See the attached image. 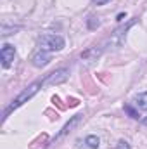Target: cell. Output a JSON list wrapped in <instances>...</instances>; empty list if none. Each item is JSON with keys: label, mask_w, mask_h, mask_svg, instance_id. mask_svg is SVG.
Masks as SVG:
<instances>
[{"label": "cell", "mask_w": 147, "mask_h": 149, "mask_svg": "<svg viewBox=\"0 0 147 149\" xmlns=\"http://www.w3.org/2000/svg\"><path fill=\"white\" fill-rule=\"evenodd\" d=\"M125 17H126V14H123V12H121V14H118V21H123Z\"/></svg>", "instance_id": "cell-16"}, {"label": "cell", "mask_w": 147, "mask_h": 149, "mask_svg": "<svg viewBox=\"0 0 147 149\" xmlns=\"http://www.w3.org/2000/svg\"><path fill=\"white\" fill-rule=\"evenodd\" d=\"M144 125L147 127V118H144Z\"/></svg>", "instance_id": "cell-17"}, {"label": "cell", "mask_w": 147, "mask_h": 149, "mask_svg": "<svg viewBox=\"0 0 147 149\" xmlns=\"http://www.w3.org/2000/svg\"><path fill=\"white\" fill-rule=\"evenodd\" d=\"M85 144H87L88 149H97L99 146H101V141H99L97 135H88V137L85 139Z\"/></svg>", "instance_id": "cell-10"}, {"label": "cell", "mask_w": 147, "mask_h": 149, "mask_svg": "<svg viewBox=\"0 0 147 149\" xmlns=\"http://www.w3.org/2000/svg\"><path fill=\"white\" fill-rule=\"evenodd\" d=\"M102 47H88L87 50H83L81 52V59H85V61H95L101 54H102Z\"/></svg>", "instance_id": "cell-8"}, {"label": "cell", "mask_w": 147, "mask_h": 149, "mask_svg": "<svg viewBox=\"0 0 147 149\" xmlns=\"http://www.w3.org/2000/svg\"><path fill=\"white\" fill-rule=\"evenodd\" d=\"M107 2H111V0H94L95 5H104V3H107Z\"/></svg>", "instance_id": "cell-15"}, {"label": "cell", "mask_w": 147, "mask_h": 149, "mask_svg": "<svg viewBox=\"0 0 147 149\" xmlns=\"http://www.w3.org/2000/svg\"><path fill=\"white\" fill-rule=\"evenodd\" d=\"M68 78H69V70H68V68H59V70L49 73L43 78V85H45V87H47V85H61V83H64Z\"/></svg>", "instance_id": "cell-4"}, {"label": "cell", "mask_w": 147, "mask_h": 149, "mask_svg": "<svg viewBox=\"0 0 147 149\" xmlns=\"http://www.w3.org/2000/svg\"><path fill=\"white\" fill-rule=\"evenodd\" d=\"M50 63V54L47 52V50H37L33 56H31V64L33 66H37V68H43V66H47Z\"/></svg>", "instance_id": "cell-6"}, {"label": "cell", "mask_w": 147, "mask_h": 149, "mask_svg": "<svg viewBox=\"0 0 147 149\" xmlns=\"http://www.w3.org/2000/svg\"><path fill=\"white\" fill-rule=\"evenodd\" d=\"M135 106H137L139 109L147 111V92H142V94H139V95L135 97Z\"/></svg>", "instance_id": "cell-9"}, {"label": "cell", "mask_w": 147, "mask_h": 149, "mask_svg": "<svg viewBox=\"0 0 147 149\" xmlns=\"http://www.w3.org/2000/svg\"><path fill=\"white\" fill-rule=\"evenodd\" d=\"M14 57H16V49H14V45H10V43H3L2 49H0L2 66H3V68H9V66L12 64Z\"/></svg>", "instance_id": "cell-5"}, {"label": "cell", "mask_w": 147, "mask_h": 149, "mask_svg": "<svg viewBox=\"0 0 147 149\" xmlns=\"http://www.w3.org/2000/svg\"><path fill=\"white\" fill-rule=\"evenodd\" d=\"M80 120H81V114H76V116H73V118H71V120H69V121H68V123L62 127V128H61V132L55 135V141H59V139H62L64 135H68V134L73 130L74 127L80 123Z\"/></svg>", "instance_id": "cell-7"}, {"label": "cell", "mask_w": 147, "mask_h": 149, "mask_svg": "<svg viewBox=\"0 0 147 149\" xmlns=\"http://www.w3.org/2000/svg\"><path fill=\"white\" fill-rule=\"evenodd\" d=\"M125 111L128 113V114H130V116H132L133 120H139V118H140V114H139V111H135V109H133L132 106H128V104L125 106Z\"/></svg>", "instance_id": "cell-12"}, {"label": "cell", "mask_w": 147, "mask_h": 149, "mask_svg": "<svg viewBox=\"0 0 147 149\" xmlns=\"http://www.w3.org/2000/svg\"><path fill=\"white\" fill-rule=\"evenodd\" d=\"M19 30V26H12V28H9L7 24H3L2 26V37H7V35H12L14 31H17Z\"/></svg>", "instance_id": "cell-11"}, {"label": "cell", "mask_w": 147, "mask_h": 149, "mask_svg": "<svg viewBox=\"0 0 147 149\" xmlns=\"http://www.w3.org/2000/svg\"><path fill=\"white\" fill-rule=\"evenodd\" d=\"M94 19H95V17H90V19H88V28H90V30H94V28H97V26H99V21L95 23Z\"/></svg>", "instance_id": "cell-14"}, {"label": "cell", "mask_w": 147, "mask_h": 149, "mask_svg": "<svg viewBox=\"0 0 147 149\" xmlns=\"http://www.w3.org/2000/svg\"><path fill=\"white\" fill-rule=\"evenodd\" d=\"M42 87H45V85H43V78H42V80H38V81H35V83H31L30 87H26V88H24V90H23V92H21V94H19V95H17V97H16V99L9 104V106H7V108H5L2 120H5L10 113L14 111V109H17V108H19V106H23L24 102H28V101H30V99L37 94Z\"/></svg>", "instance_id": "cell-1"}, {"label": "cell", "mask_w": 147, "mask_h": 149, "mask_svg": "<svg viewBox=\"0 0 147 149\" xmlns=\"http://www.w3.org/2000/svg\"><path fill=\"white\" fill-rule=\"evenodd\" d=\"M137 23V19H130L125 26H121V28H118L112 35L109 37L107 40V45H116V47H119V45H123L125 43V38H126V33H128V30L133 26Z\"/></svg>", "instance_id": "cell-3"}, {"label": "cell", "mask_w": 147, "mask_h": 149, "mask_svg": "<svg viewBox=\"0 0 147 149\" xmlns=\"http://www.w3.org/2000/svg\"><path fill=\"white\" fill-rule=\"evenodd\" d=\"M38 45L42 50L47 52H55V50H62L66 42L61 35H42L38 38Z\"/></svg>", "instance_id": "cell-2"}, {"label": "cell", "mask_w": 147, "mask_h": 149, "mask_svg": "<svg viewBox=\"0 0 147 149\" xmlns=\"http://www.w3.org/2000/svg\"><path fill=\"white\" fill-rule=\"evenodd\" d=\"M116 149H132V148H130V144H128L126 141H123V139H121V141H118Z\"/></svg>", "instance_id": "cell-13"}]
</instances>
